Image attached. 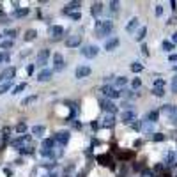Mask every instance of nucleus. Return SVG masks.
I'll return each mask as SVG.
<instances>
[{
  "label": "nucleus",
  "mask_w": 177,
  "mask_h": 177,
  "mask_svg": "<svg viewBox=\"0 0 177 177\" xmlns=\"http://www.w3.org/2000/svg\"><path fill=\"white\" fill-rule=\"evenodd\" d=\"M112 30H113V23L110 22V20L98 22V25H96V36H98V37H106Z\"/></svg>",
  "instance_id": "f257e3e1"
},
{
  "label": "nucleus",
  "mask_w": 177,
  "mask_h": 177,
  "mask_svg": "<svg viewBox=\"0 0 177 177\" xmlns=\"http://www.w3.org/2000/svg\"><path fill=\"white\" fill-rule=\"evenodd\" d=\"M99 106L108 112L110 115H115V112H117V106H115V103H112L110 99H99Z\"/></svg>",
  "instance_id": "f03ea898"
},
{
  "label": "nucleus",
  "mask_w": 177,
  "mask_h": 177,
  "mask_svg": "<svg viewBox=\"0 0 177 177\" xmlns=\"http://www.w3.org/2000/svg\"><path fill=\"white\" fill-rule=\"evenodd\" d=\"M98 53H99V48L96 44H87V46H83V50H81V55L87 57V59H94Z\"/></svg>",
  "instance_id": "7ed1b4c3"
},
{
  "label": "nucleus",
  "mask_w": 177,
  "mask_h": 177,
  "mask_svg": "<svg viewBox=\"0 0 177 177\" xmlns=\"http://www.w3.org/2000/svg\"><path fill=\"white\" fill-rule=\"evenodd\" d=\"M101 92H103L106 98H110V99H115V98L120 96V92H119L115 87H112V85H103V87H101Z\"/></svg>",
  "instance_id": "20e7f679"
},
{
  "label": "nucleus",
  "mask_w": 177,
  "mask_h": 177,
  "mask_svg": "<svg viewBox=\"0 0 177 177\" xmlns=\"http://www.w3.org/2000/svg\"><path fill=\"white\" fill-rule=\"evenodd\" d=\"M53 142H57L59 145H66L69 142V131H57L53 137Z\"/></svg>",
  "instance_id": "39448f33"
},
{
  "label": "nucleus",
  "mask_w": 177,
  "mask_h": 177,
  "mask_svg": "<svg viewBox=\"0 0 177 177\" xmlns=\"http://www.w3.org/2000/svg\"><path fill=\"white\" fill-rule=\"evenodd\" d=\"M14 75H16V67H7L0 73V81H11Z\"/></svg>",
  "instance_id": "423d86ee"
},
{
  "label": "nucleus",
  "mask_w": 177,
  "mask_h": 177,
  "mask_svg": "<svg viewBox=\"0 0 177 177\" xmlns=\"http://www.w3.org/2000/svg\"><path fill=\"white\" fill-rule=\"evenodd\" d=\"M120 120H122L124 124H131V122L137 120V115H135L133 110H126V112H124L122 115H120Z\"/></svg>",
  "instance_id": "0eeeda50"
},
{
  "label": "nucleus",
  "mask_w": 177,
  "mask_h": 177,
  "mask_svg": "<svg viewBox=\"0 0 177 177\" xmlns=\"http://www.w3.org/2000/svg\"><path fill=\"white\" fill-rule=\"evenodd\" d=\"M161 112H163L168 119H174L175 113H177V106H175V105H165V106L161 108Z\"/></svg>",
  "instance_id": "6e6552de"
},
{
  "label": "nucleus",
  "mask_w": 177,
  "mask_h": 177,
  "mask_svg": "<svg viewBox=\"0 0 177 177\" xmlns=\"http://www.w3.org/2000/svg\"><path fill=\"white\" fill-rule=\"evenodd\" d=\"M48 59H50V50H46V48L41 50L39 55H37V66H44Z\"/></svg>",
  "instance_id": "1a4fd4ad"
},
{
  "label": "nucleus",
  "mask_w": 177,
  "mask_h": 177,
  "mask_svg": "<svg viewBox=\"0 0 177 177\" xmlns=\"http://www.w3.org/2000/svg\"><path fill=\"white\" fill-rule=\"evenodd\" d=\"M62 34H64V28H62L60 25H53V27H50V36L53 37V39H60Z\"/></svg>",
  "instance_id": "9d476101"
},
{
  "label": "nucleus",
  "mask_w": 177,
  "mask_h": 177,
  "mask_svg": "<svg viewBox=\"0 0 177 177\" xmlns=\"http://www.w3.org/2000/svg\"><path fill=\"white\" fill-rule=\"evenodd\" d=\"M81 43V36H71L66 39V46L67 48H75V46H80Z\"/></svg>",
  "instance_id": "9b49d317"
},
{
  "label": "nucleus",
  "mask_w": 177,
  "mask_h": 177,
  "mask_svg": "<svg viewBox=\"0 0 177 177\" xmlns=\"http://www.w3.org/2000/svg\"><path fill=\"white\" fill-rule=\"evenodd\" d=\"M90 71H92V69H90L89 66H80V67L76 69V78H78V80L87 78V76L90 75Z\"/></svg>",
  "instance_id": "f8f14e48"
},
{
  "label": "nucleus",
  "mask_w": 177,
  "mask_h": 177,
  "mask_svg": "<svg viewBox=\"0 0 177 177\" xmlns=\"http://www.w3.org/2000/svg\"><path fill=\"white\" fill-rule=\"evenodd\" d=\"M53 64H55V71H62V69H64V59H62L60 53L53 55Z\"/></svg>",
  "instance_id": "ddd939ff"
},
{
  "label": "nucleus",
  "mask_w": 177,
  "mask_h": 177,
  "mask_svg": "<svg viewBox=\"0 0 177 177\" xmlns=\"http://www.w3.org/2000/svg\"><path fill=\"white\" fill-rule=\"evenodd\" d=\"M80 2H69L67 5H66V9H64V13L66 14H71V13H78V9H80Z\"/></svg>",
  "instance_id": "4468645a"
},
{
  "label": "nucleus",
  "mask_w": 177,
  "mask_h": 177,
  "mask_svg": "<svg viewBox=\"0 0 177 177\" xmlns=\"http://www.w3.org/2000/svg\"><path fill=\"white\" fill-rule=\"evenodd\" d=\"M51 75H53V71H51V69H43V71L37 75V80H39V81H48V80L51 78Z\"/></svg>",
  "instance_id": "2eb2a0df"
},
{
  "label": "nucleus",
  "mask_w": 177,
  "mask_h": 177,
  "mask_svg": "<svg viewBox=\"0 0 177 177\" xmlns=\"http://www.w3.org/2000/svg\"><path fill=\"white\" fill-rule=\"evenodd\" d=\"M117 46H119V39H117V37H113V39H110L108 43L105 44V50H106V51H113Z\"/></svg>",
  "instance_id": "dca6fc26"
},
{
  "label": "nucleus",
  "mask_w": 177,
  "mask_h": 177,
  "mask_svg": "<svg viewBox=\"0 0 177 177\" xmlns=\"http://www.w3.org/2000/svg\"><path fill=\"white\" fill-rule=\"evenodd\" d=\"M113 124H115V117H113V115H110V113H108V115H106L105 119H103L101 126H105V128H112Z\"/></svg>",
  "instance_id": "f3484780"
},
{
  "label": "nucleus",
  "mask_w": 177,
  "mask_h": 177,
  "mask_svg": "<svg viewBox=\"0 0 177 177\" xmlns=\"http://www.w3.org/2000/svg\"><path fill=\"white\" fill-rule=\"evenodd\" d=\"M101 11H103V4L101 2H94V4H92V9H90L92 16H99Z\"/></svg>",
  "instance_id": "a211bd4d"
},
{
  "label": "nucleus",
  "mask_w": 177,
  "mask_h": 177,
  "mask_svg": "<svg viewBox=\"0 0 177 177\" xmlns=\"http://www.w3.org/2000/svg\"><path fill=\"white\" fill-rule=\"evenodd\" d=\"M137 27H138V18H131L128 22V25H126V32H133Z\"/></svg>",
  "instance_id": "6ab92c4d"
},
{
  "label": "nucleus",
  "mask_w": 177,
  "mask_h": 177,
  "mask_svg": "<svg viewBox=\"0 0 177 177\" xmlns=\"http://www.w3.org/2000/svg\"><path fill=\"white\" fill-rule=\"evenodd\" d=\"M98 161H99V165L106 166L112 163V158H110V154H103V156H98Z\"/></svg>",
  "instance_id": "aec40b11"
},
{
  "label": "nucleus",
  "mask_w": 177,
  "mask_h": 177,
  "mask_svg": "<svg viewBox=\"0 0 177 177\" xmlns=\"http://www.w3.org/2000/svg\"><path fill=\"white\" fill-rule=\"evenodd\" d=\"M44 133H46L44 126H34L32 128V135H36V137H44Z\"/></svg>",
  "instance_id": "412c9836"
},
{
  "label": "nucleus",
  "mask_w": 177,
  "mask_h": 177,
  "mask_svg": "<svg viewBox=\"0 0 177 177\" xmlns=\"http://www.w3.org/2000/svg\"><path fill=\"white\" fill-rule=\"evenodd\" d=\"M27 14H28V9H25V7H22V9H14V13H13L14 18H23V16H27Z\"/></svg>",
  "instance_id": "4be33fe9"
},
{
  "label": "nucleus",
  "mask_w": 177,
  "mask_h": 177,
  "mask_svg": "<svg viewBox=\"0 0 177 177\" xmlns=\"http://www.w3.org/2000/svg\"><path fill=\"white\" fill-rule=\"evenodd\" d=\"M158 117H160V112L152 110V112L147 113V122H156V120H158Z\"/></svg>",
  "instance_id": "5701e85b"
},
{
  "label": "nucleus",
  "mask_w": 177,
  "mask_h": 177,
  "mask_svg": "<svg viewBox=\"0 0 177 177\" xmlns=\"http://www.w3.org/2000/svg\"><path fill=\"white\" fill-rule=\"evenodd\" d=\"M36 36H37V32L34 28H28L27 32H25V41H32V39H36Z\"/></svg>",
  "instance_id": "b1692460"
},
{
  "label": "nucleus",
  "mask_w": 177,
  "mask_h": 177,
  "mask_svg": "<svg viewBox=\"0 0 177 177\" xmlns=\"http://www.w3.org/2000/svg\"><path fill=\"white\" fill-rule=\"evenodd\" d=\"M53 138H46L44 142H43V149H46V151H51V149H53Z\"/></svg>",
  "instance_id": "393cba45"
},
{
  "label": "nucleus",
  "mask_w": 177,
  "mask_h": 177,
  "mask_svg": "<svg viewBox=\"0 0 177 177\" xmlns=\"http://www.w3.org/2000/svg\"><path fill=\"white\" fill-rule=\"evenodd\" d=\"M152 94L158 96V98H163L165 96V87H154L152 89Z\"/></svg>",
  "instance_id": "a878e982"
},
{
  "label": "nucleus",
  "mask_w": 177,
  "mask_h": 177,
  "mask_svg": "<svg viewBox=\"0 0 177 177\" xmlns=\"http://www.w3.org/2000/svg\"><path fill=\"white\" fill-rule=\"evenodd\" d=\"M9 89H11V81H0V94H4Z\"/></svg>",
  "instance_id": "bb28decb"
},
{
  "label": "nucleus",
  "mask_w": 177,
  "mask_h": 177,
  "mask_svg": "<svg viewBox=\"0 0 177 177\" xmlns=\"http://www.w3.org/2000/svg\"><path fill=\"white\" fill-rule=\"evenodd\" d=\"M166 165H170V166L175 165V154H174V152H168V154H166Z\"/></svg>",
  "instance_id": "cd10ccee"
},
{
  "label": "nucleus",
  "mask_w": 177,
  "mask_h": 177,
  "mask_svg": "<svg viewBox=\"0 0 177 177\" xmlns=\"http://www.w3.org/2000/svg\"><path fill=\"white\" fill-rule=\"evenodd\" d=\"M11 46H13V41H11V39H4V41H0V48L9 50Z\"/></svg>",
  "instance_id": "c85d7f7f"
},
{
  "label": "nucleus",
  "mask_w": 177,
  "mask_h": 177,
  "mask_svg": "<svg viewBox=\"0 0 177 177\" xmlns=\"http://www.w3.org/2000/svg\"><path fill=\"white\" fill-rule=\"evenodd\" d=\"M142 69H143V66L140 64V62H133V64H131V71L133 73H140Z\"/></svg>",
  "instance_id": "c756f323"
},
{
  "label": "nucleus",
  "mask_w": 177,
  "mask_h": 177,
  "mask_svg": "<svg viewBox=\"0 0 177 177\" xmlns=\"http://www.w3.org/2000/svg\"><path fill=\"white\" fill-rule=\"evenodd\" d=\"M128 83V80L124 78V76H119V78H115V87H124Z\"/></svg>",
  "instance_id": "7c9ffc66"
},
{
  "label": "nucleus",
  "mask_w": 177,
  "mask_h": 177,
  "mask_svg": "<svg viewBox=\"0 0 177 177\" xmlns=\"http://www.w3.org/2000/svg\"><path fill=\"white\" fill-rule=\"evenodd\" d=\"M161 48H163L165 51H172V50H174V44L170 43V41H163V44H161Z\"/></svg>",
  "instance_id": "2f4dec72"
},
{
  "label": "nucleus",
  "mask_w": 177,
  "mask_h": 177,
  "mask_svg": "<svg viewBox=\"0 0 177 177\" xmlns=\"http://www.w3.org/2000/svg\"><path fill=\"white\" fill-rule=\"evenodd\" d=\"M145 34H147V28H145V27H142V28L138 30V34H137V41H142V39L145 37Z\"/></svg>",
  "instance_id": "473e14b6"
},
{
  "label": "nucleus",
  "mask_w": 177,
  "mask_h": 177,
  "mask_svg": "<svg viewBox=\"0 0 177 177\" xmlns=\"http://www.w3.org/2000/svg\"><path fill=\"white\" fill-rule=\"evenodd\" d=\"M23 89H27V83H20V85H16V87L13 89V94H20Z\"/></svg>",
  "instance_id": "72a5a7b5"
},
{
  "label": "nucleus",
  "mask_w": 177,
  "mask_h": 177,
  "mask_svg": "<svg viewBox=\"0 0 177 177\" xmlns=\"http://www.w3.org/2000/svg\"><path fill=\"white\" fill-rule=\"evenodd\" d=\"M25 131H27V124L25 122L16 124V133H25Z\"/></svg>",
  "instance_id": "f704fd0d"
},
{
  "label": "nucleus",
  "mask_w": 177,
  "mask_h": 177,
  "mask_svg": "<svg viewBox=\"0 0 177 177\" xmlns=\"http://www.w3.org/2000/svg\"><path fill=\"white\" fill-rule=\"evenodd\" d=\"M170 89H172L174 94H177V76L172 78V81H170Z\"/></svg>",
  "instance_id": "c9c22d12"
},
{
  "label": "nucleus",
  "mask_w": 177,
  "mask_h": 177,
  "mask_svg": "<svg viewBox=\"0 0 177 177\" xmlns=\"http://www.w3.org/2000/svg\"><path fill=\"white\" fill-rule=\"evenodd\" d=\"M4 34H5V36H9V37H14V36H18V30H16V28H7Z\"/></svg>",
  "instance_id": "e433bc0d"
},
{
  "label": "nucleus",
  "mask_w": 177,
  "mask_h": 177,
  "mask_svg": "<svg viewBox=\"0 0 177 177\" xmlns=\"http://www.w3.org/2000/svg\"><path fill=\"white\" fill-rule=\"evenodd\" d=\"M20 151H22L23 154H32V151H34V149H32V145H23V147L20 149Z\"/></svg>",
  "instance_id": "4c0bfd02"
},
{
  "label": "nucleus",
  "mask_w": 177,
  "mask_h": 177,
  "mask_svg": "<svg viewBox=\"0 0 177 177\" xmlns=\"http://www.w3.org/2000/svg\"><path fill=\"white\" fill-rule=\"evenodd\" d=\"M131 156H133V152H119V160H129L131 158Z\"/></svg>",
  "instance_id": "58836bf2"
},
{
  "label": "nucleus",
  "mask_w": 177,
  "mask_h": 177,
  "mask_svg": "<svg viewBox=\"0 0 177 177\" xmlns=\"http://www.w3.org/2000/svg\"><path fill=\"white\" fill-rule=\"evenodd\" d=\"M34 101H36V96H30V98H25V99L22 101V105L27 106V105H30V103H34Z\"/></svg>",
  "instance_id": "ea45409f"
},
{
  "label": "nucleus",
  "mask_w": 177,
  "mask_h": 177,
  "mask_svg": "<svg viewBox=\"0 0 177 177\" xmlns=\"http://www.w3.org/2000/svg\"><path fill=\"white\" fill-rule=\"evenodd\" d=\"M152 140H154V142H163V140H165V135H161V133H154Z\"/></svg>",
  "instance_id": "a19ab883"
},
{
  "label": "nucleus",
  "mask_w": 177,
  "mask_h": 177,
  "mask_svg": "<svg viewBox=\"0 0 177 177\" xmlns=\"http://www.w3.org/2000/svg\"><path fill=\"white\" fill-rule=\"evenodd\" d=\"M131 85H133V89H138V87L142 85V80H140V78H135V80H133V83H131Z\"/></svg>",
  "instance_id": "79ce46f5"
},
{
  "label": "nucleus",
  "mask_w": 177,
  "mask_h": 177,
  "mask_svg": "<svg viewBox=\"0 0 177 177\" xmlns=\"http://www.w3.org/2000/svg\"><path fill=\"white\" fill-rule=\"evenodd\" d=\"M119 5H120L119 2H110V9H112L113 13H115V11H119Z\"/></svg>",
  "instance_id": "37998d69"
},
{
  "label": "nucleus",
  "mask_w": 177,
  "mask_h": 177,
  "mask_svg": "<svg viewBox=\"0 0 177 177\" xmlns=\"http://www.w3.org/2000/svg\"><path fill=\"white\" fill-rule=\"evenodd\" d=\"M154 87H165V80H161V78L154 80Z\"/></svg>",
  "instance_id": "c03bdc74"
},
{
  "label": "nucleus",
  "mask_w": 177,
  "mask_h": 177,
  "mask_svg": "<svg viewBox=\"0 0 177 177\" xmlns=\"http://www.w3.org/2000/svg\"><path fill=\"white\" fill-rule=\"evenodd\" d=\"M69 16H71V20H76V22H78V20L81 18V16H80V13H71Z\"/></svg>",
  "instance_id": "a18cd8bd"
},
{
  "label": "nucleus",
  "mask_w": 177,
  "mask_h": 177,
  "mask_svg": "<svg viewBox=\"0 0 177 177\" xmlns=\"http://www.w3.org/2000/svg\"><path fill=\"white\" fill-rule=\"evenodd\" d=\"M163 14V7L161 5H156V16H161Z\"/></svg>",
  "instance_id": "49530a36"
},
{
  "label": "nucleus",
  "mask_w": 177,
  "mask_h": 177,
  "mask_svg": "<svg viewBox=\"0 0 177 177\" xmlns=\"http://www.w3.org/2000/svg\"><path fill=\"white\" fill-rule=\"evenodd\" d=\"M168 60H170V62H177V53H170Z\"/></svg>",
  "instance_id": "de8ad7c7"
},
{
  "label": "nucleus",
  "mask_w": 177,
  "mask_h": 177,
  "mask_svg": "<svg viewBox=\"0 0 177 177\" xmlns=\"http://www.w3.org/2000/svg\"><path fill=\"white\" fill-rule=\"evenodd\" d=\"M142 53H143V55H149V51H147V46H145V44L142 46Z\"/></svg>",
  "instance_id": "09e8293b"
},
{
  "label": "nucleus",
  "mask_w": 177,
  "mask_h": 177,
  "mask_svg": "<svg viewBox=\"0 0 177 177\" xmlns=\"http://www.w3.org/2000/svg\"><path fill=\"white\" fill-rule=\"evenodd\" d=\"M175 43H177V32L172 34V44H175Z\"/></svg>",
  "instance_id": "8fccbe9b"
},
{
  "label": "nucleus",
  "mask_w": 177,
  "mask_h": 177,
  "mask_svg": "<svg viewBox=\"0 0 177 177\" xmlns=\"http://www.w3.org/2000/svg\"><path fill=\"white\" fill-rule=\"evenodd\" d=\"M32 71H34V66H27V73H28V75H32Z\"/></svg>",
  "instance_id": "3c124183"
},
{
  "label": "nucleus",
  "mask_w": 177,
  "mask_h": 177,
  "mask_svg": "<svg viewBox=\"0 0 177 177\" xmlns=\"http://www.w3.org/2000/svg\"><path fill=\"white\" fill-rule=\"evenodd\" d=\"M0 23H4V25H7V23H9V20H7V18H0Z\"/></svg>",
  "instance_id": "603ef678"
},
{
  "label": "nucleus",
  "mask_w": 177,
  "mask_h": 177,
  "mask_svg": "<svg viewBox=\"0 0 177 177\" xmlns=\"http://www.w3.org/2000/svg\"><path fill=\"white\" fill-rule=\"evenodd\" d=\"M4 60H5V55L2 53V51H0V64H2V62H4Z\"/></svg>",
  "instance_id": "864d4df0"
},
{
  "label": "nucleus",
  "mask_w": 177,
  "mask_h": 177,
  "mask_svg": "<svg viewBox=\"0 0 177 177\" xmlns=\"http://www.w3.org/2000/svg\"><path fill=\"white\" fill-rule=\"evenodd\" d=\"M172 120H174V122H177V113H175V117H174V119H172Z\"/></svg>",
  "instance_id": "5fc2aeb1"
},
{
  "label": "nucleus",
  "mask_w": 177,
  "mask_h": 177,
  "mask_svg": "<svg viewBox=\"0 0 177 177\" xmlns=\"http://www.w3.org/2000/svg\"><path fill=\"white\" fill-rule=\"evenodd\" d=\"M46 177H57V175H46Z\"/></svg>",
  "instance_id": "6e6d98bb"
},
{
  "label": "nucleus",
  "mask_w": 177,
  "mask_h": 177,
  "mask_svg": "<svg viewBox=\"0 0 177 177\" xmlns=\"http://www.w3.org/2000/svg\"><path fill=\"white\" fill-rule=\"evenodd\" d=\"M2 13H4V11H2V9H0V14H2Z\"/></svg>",
  "instance_id": "4d7b16f0"
},
{
  "label": "nucleus",
  "mask_w": 177,
  "mask_h": 177,
  "mask_svg": "<svg viewBox=\"0 0 177 177\" xmlns=\"http://www.w3.org/2000/svg\"><path fill=\"white\" fill-rule=\"evenodd\" d=\"M175 71H177V66H175Z\"/></svg>",
  "instance_id": "13d9d810"
}]
</instances>
